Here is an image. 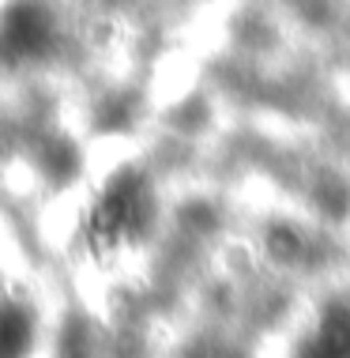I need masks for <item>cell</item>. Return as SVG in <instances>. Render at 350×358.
I'll list each match as a JSON object with an SVG mask.
<instances>
[{"mask_svg": "<svg viewBox=\"0 0 350 358\" xmlns=\"http://www.w3.org/2000/svg\"><path fill=\"white\" fill-rule=\"evenodd\" d=\"M31 343V317L23 309H0V358H23Z\"/></svg>", "mask_w": 350, "mask_h": 358, "instance_id": "1", "label": "cell"}]
</instances>
